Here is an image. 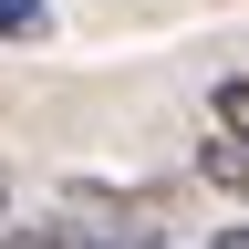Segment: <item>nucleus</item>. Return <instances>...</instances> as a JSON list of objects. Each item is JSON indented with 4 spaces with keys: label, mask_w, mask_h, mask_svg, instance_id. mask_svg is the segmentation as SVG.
<instances>
[{
    "label": "nucleus",
    "mask_w": 249,
    "mask_h": 249,
    "mask_svg": "<svg viewBox=\"0 0 249 249\" xmlns=\"http://www.w3.org/2000/svg\"><path fill=\"white\" fill-rule=\"evenodd\" d=\"M0 249H166V218L145 197H62L21 229H0Z\"/></svg>",
    "instance_id": "f257e3e1"
},
{
    "label": "nucleus",
    "mask_w": 249,
    "mask_h": 249,
    "mask_svg": "<svg viewBox=\"0 0 249 249\" xmlns=\"http://www.w3.org/2000/svg\"><path fill=\"white\" fill-rule=\"evenodd\" d=\"M197 177L229 187V197H249V135H208V145H197Z\"/></svg>",
    "instance_id": "f03ea898"
},
{
    "label": "nucleus",
    "mask_w": 249,
    "mask_h": 249,
    "mask_svg": "<svg viewBox=\"0 0 249 249\" xmlns=\"http://www.w3.org/2000/svg\"><path fill=\"white\" fill-rule=\"evenodd\" d=\"M0 31H11V42H42L52 11H42V0H0Z\"/></svg>",
    "instance_id": "7ed1b4c3"
},
{
    "label": "nucleus",
    "mask_w": 249,
    "mask_h": 249,
    "mask_svg": "<svg viewBox=\"0 0 249 249\" xmlns=\"http://www.w3.org/2000/svg\"><path fill=\"white\" fill-rule=\"evenodd\" d=\"M218 135H249V73L218 83Z\"/></svg>",
    "instance_id": "20e7f679"
},
{
    "label": "nucleus",
    "mask_w": 249,
    "mask_h": 249,
    "mask_svg": "<svg viewBox=\"0 0 249 249\" xmlns=\"http://www.w3.org/2000/svg\"><path fill=\"white\" fill-rule=\"evenodd\" d=\"M208 249H249V229H218V239H208Z\"/></svg>",
    "instance_id": "39448f33"
},
{
    "label": "nucleus",
    "mask_w": 249,
    "mask_h": 249,
    "mask_svg": "<svg viewBox=\"0 0 249 249\" xmlns=\"http://www.w3.org/2000/svg\"><path fill=\"white\" fill-rule=\"evenodd\" d=\"M0 208H11V166H0Z\"/></svg>",
    "instance_id": "423d86ee"
}]
</instances>
